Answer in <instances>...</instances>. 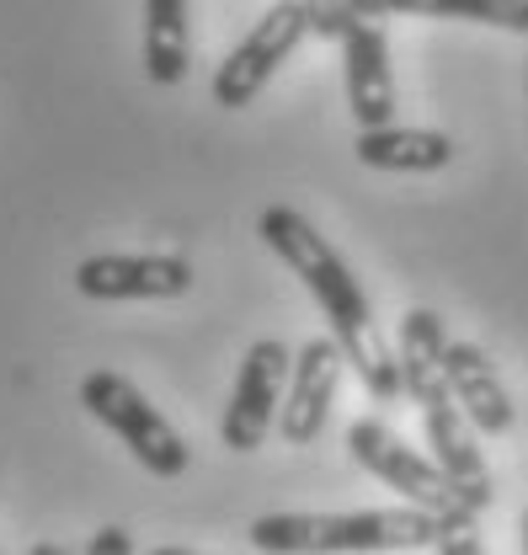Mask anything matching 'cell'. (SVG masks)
Here are the masks:
<instances>
[{
	"label": "cell",
	"mask_w": 528,
	"mask_h": 555,
	"mask_svg": "<svg viewBox=\"0 0 528 555\" xmlns=\"http://www.w3.org/2000/svg\"><path fill=\"white\" fill-rule=\"evenodd\" d=\"M358 16H443V22H480L528 38V0H352Z\"/></svg>",
	"instance_id": "14"
},
{
	"label": "cell",
	"mask_w": 528,
	"mask_h": 555,
	"mask_svg": "<svg viewBox=\"0 0 528 555\" xmlns=\"http://www.w3.org/2000/svg\"><path fill=\"white\" fill-rule=\"evenodd\" d=\"M305 38H310V11H305V0H278V5H267L262 22H252V33L230 49L224 65L214 69V86H208V91H214V107H224V113L252 107L257 91L278 75V65H283Z\"/></svg>",
	"instance_id": "6"
},
{
	"label": "cell",
	"mask_w": 528,
	"mask_h": 555,
	"mask_svg": "<svg viewBox=\"0 0 528 555\" xmlns=\"http://www.w3.org/2000/svg\"><path fill=\"white\" fill-rule=\"evenodd\" d=\"M342 75H347V107L358 129L396 124V69H390V38L374 16H352L342 27Z\"/></svg>",
	"instance_id": "9"
},
{
	"label": "cell",
	"mask_w": 528,
	"mask_h": 555,
	"mask_svg": "<svg viewBox=\"0 0 528 555\" xmlns=\"http://www.w3.org/2000/svg\"><path fill=\"white\" fill-rule=\"evenodd\" d=\"M443 347H449V332H443V315L427 310V305H411L400 315V385L405 396L422 406V427H427V449L438 460V470L460 486V496L486 513L497 486H491V465L486 454L475 449V433H469V416L460 412L449 379H443Z\"/></svg>",
	"instance_id": "2"
},
{
	"label": "cell",
	"mask_w": 528,
	"mask_h": 555,
	"mask_svg": "<svg viewBox=\"0 0 528 555\" xmlns=\"http://www.w3.org/2000/svg\"><path fill=\"white\" fill-rule=\"evenodd\" d=\"M86 555H133V534L118 529V524H102V529L86 540Z\"/></svg>",
	"instance_id": "17"
},
{
	"label": "cell",
	"mask_w": 528,
	"mask_h": 555,
	"mask_svg": "<svg viewBox=\"0 0 528 555\" xmlns=\"http://www.w3.org/2000/svg\"><path fill=\"white\" fill-rule=\"evenodd\" d=\"M305 11H310V33H315V38H326V43H336V38H342V27L358 16V11H352V0H305Z\"/></svg>",
	"instance_id": "15"
},
{
	"label": "cell",
	"mask_w": 528,
	"mask_h": 555,
	"mask_svg": "<svg viewBox=\"0 0 528 555\" xmlns=\"http://www.w3.org/2000/svg\"><path fill=\"white\" fill-rule=\"evenodd\" d=\"M347 449H352V460H358L369 476H379L390 491H400L405 507L433 513L443 529H449V524H475V507L460 496V486L438 470V460H427L422 449H411L405 438H396L379 416L352 422V427H347Z\"/></svg>",
	"instance_id": "4"
},
{
	"label": "cell",
	"mask_w": 528,
	"mask_h": 555,
	"mask_svg": "<svg viewBox=\"0 0 528 555\" xmlns=\"http://www.w3.org/2000/svg\"><path fill=\"white\" fill-rule=\"evenodd\" d=\"M524 555H528V513H524Z\"/></svg>",
	"instance_id": "20"
},
{
	"label": "cell",
	"mask_w": 528,
	"mask_h": 555,
	"mask_svg": "<svg viewBox=\"0 0 528 555\" xmlns=\"http://www.w3.org/2000/svg\"><path fill=\"white\" fill-rule=\"evenodd\" d=\"M443 524L422 507H363V513H267L252 524L262 555H390L433 551Z\"/></svg>",
	"instance_id": "3"
},
{
	"label": "cell",
	"mask_w": 528,
	"mask_h": 555,
	"mask_svg": "<svg viewBox=\"0 0 528 555\" xmlns=\"http://www.w3.org/2000/svg\"><path fill=\"white\" fill-rule=\"evenodd\" d=\"M80 406L96 416L113 438H124V449H129L150 476L177 481V476L188 470V443H182V433L139 396L133 379L113 374V369L86 374V379H80Z\"/></svg>",
	"instance_id": "5"
},
{
	"label": "cell",
	"mask_w": 528,
	"mask_h": 555,
	"mask_svg": "<svg viewBox=\"0 0 528 555\" xmlns=\"http://www.w3.org/2000/svg\"><path fill=\"white\" fill-rule=\"evenodd\" d=\"M193 65V33H188V0H144V75L155 86L188 80Z\"/></svg>",
	"instance_id": "13"
},
{
	"label": "cell",
	"mask_w": 528,
	"mask_h": 555,
	"mask_svg": "<svg viewBox=\"0 0 528 555\" xmlns=\"http://www.w3.org/2000/svg\"><path fill=\"white\" fill-rule=\"evenodd\" d=\"M433 551L438 555H486V545H480V529H475V524H449Z\"/></svg>",
	"instance_id": "16"
},
{
	"label": "cell",
	"mask_w": 528,
	"mask_h": 555,
	"mask_svg": "<svg viewBox=\"0 0 528 555\" xmlns=\"http://www.w3.org/2000/svg\"><path fill=\"white\" fill-rule=\"evenodd\" d=\"M86 299H177L193 288V262L171 251H102L75 268Z\"/></svg>",
	"instance_id": "8"
},
{
	"label": "cell",
	"mask_w": 528,
	"mask_h": 555,
	"mask_svg": "<svg viewBox=\"0 0 528 555\" xmlns=\"http://www.w3.org/2000/svg\"><path fill=\"white\" fill-rule=\"evenodd\" d=\"M150 555H198V551H182V545H160V551H150Z\"/></svg>",
	"instance_id": "19"
},
{
	"label": "cell",
	"mask_w": 528,
	"mask_h": 555,
	"mask_svg": "<svg viewBox=\"0 0 528 555\" xmlns=\"http://www.w3.org/2000/svg\"><path fill=\"white\" fill-rule=\"evenodd\" d=\"M352 150L369 171H443L454 160V139L443 129H405V124L358 129Z\"/></svg>",
	"instance_id": "12"
},
{
	"label": "cell",
	"mask_w": 528,
	"mask_h": 555,
	"mask_svg": "<svg viewBox=\"0 0 528 555\" xmlns=\"http://www.w3.org/2000/svg\"><path fill=\"white\" fill-rule=\"evenodd\" d=\"M27 555H69V551H65V545H49V540H43V545H33Z\"/></svg>",
	"instance_id": "18"
},
{
	"label": "cell",
	"mask_w": 528,
	"mask_h": 555,
	"mask_svg": "<svg viewBox=\"0 0 528 555\" xmlns=\"http://www.w3.org/2000/svg\"><path fill=\"white\" fill-rule=\"evenodd\" d=\"M443 379H449V390H454V401H460V412L469 416L475 433L507 438V433L518 427V406H513V396H507L497 363L475 343H454V337H449V347H443Z\"/></svg>",
	"instance_id": "11"
},
{
	"label": "cell",
	"mask_w": 528,
	"mask_h": 555,
	"mask_svg": "<svg viewBox=\"0 0 528 555\" xmlns=\"http://www.w3.org/2000/svg\"><path fill=\"white\" fill-rule=\"evenodd\" d=\"M288 374H294V358H288V347L278 343V337L257 343L246 358H241V374H235L230 406H224V422H219L224 449H235V454L262 449L267 427H272V416H278V406H283V385H288Z\"/></svg>",
	"instance_id": "7"
},
{
	"label": "cell",
	"mask_w": 528,
	"mask_h": 555,
	"mask_svg": "<svg viewBox=\"0 0 528 555\" xmlns=\"http://www.w3.org/2000/svg\"><path fill=\"white\" fill-rule=\"evenodd\" d=\"M257 235H262L267 246L294 268V278L310 288V299L321 305V315L331 321V343L342 347V358L358 369L363 390H369L379 406H396L400 396H405V385H400V358L390 352L379 321H374V305H369V294H363V283L336 257V246H331L299 208H288V204L262 208Z\"/></svg>",
	"instance_id": "1"
},
{
	"label": "cell",
	"mask_w": 528,
	"mask_h": 555,
	"mask_svg": "<svg viewBox=\"0 0 528 555\" xmlns=\"http://www.w3.org/2000/svg\"><path fill=\"white\" fill-rule=\"evenodd\" d=\"M342 347L331 337H310L294 358V374H288V390H283V406H278V433L305 449L321 438L331 416V401H336V385H342Z\"/></svg>",
	"instance_id": "10"
}]
</instances>
